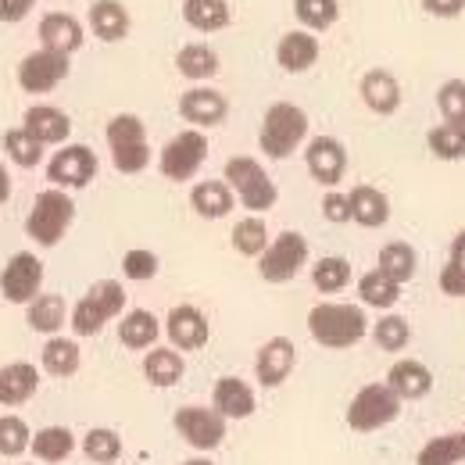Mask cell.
Listing matches in <instances>:
<instances>
[{"label": "cell", "mask_w": 465, "mask_h": 465, "mask_svg": "<svg viewBox=\"0 0 465 465\" xmlns=\"http://www.w3.org/2000/svg\"><path fill=\"white\" fill-rule=\"evenodd\" d=\"M308 333L315 344L330 351H348L358 341L372 333L365 312L358 304H341V301H322L308 312Z\"/></svg>", "instance_id": "1"}, {"label": "cell", "mask_w": 465, "mask_h": 465, "mask_svg": "<svg viewBox=\"0 0 465 465\" xmlns=\"http://www.w3.org/2000/svg\"><path fill=\"white\" fill-rule=\"evenodd\" d=\"M125 308V291L115 280H97L90 291L79 297V304L72 308L68 322H72V333L75 337H97L112 319L122 315Z\"/></svg>", "instance_id": "2"}, {"label": "cell", "mask_w": 465, "mask_h": 465, "mask_svg": "<svg viewBox=\"0 0 465 465\" xmlns=\"http://www.w3.org/2000/svg\"><path fill=\"white\" fill-rule=\"evenodd\" d=\"M223 179H226L230 190H236V201H240L251 215H262V212L276 208V201H280L276 183L269 179V173H265L254 158H247V154L230 158L226 169H223Z\"/></svg>", "instance_id": "3"}, {"label": "cell", "mask_w": 465, "mask_h": 465, "mask_svg": "<svg viewBox=\"0 0 465 465\" xmlns=\"http://www.w3.org/2000/svg\"><path fill=\"white\" fill-rule=\"evenodd\" d=\"M304 136H308V115H304L297 104L280 101V104H272V108L265 112V118H262L258 143H262L265 158L283 162V158H291L293 151L304 143Z\"/></svg>", "instance_id": "4"}, {"label": "cell", "mask_w": 465, "mask_h": 465, "mask_svg": "<svg viewBox=\"0 0 465 465\" xmlns=\"http://www.w3.org/2000/svg\"><path fill=\"white\" fill-rule=\"evenodd\" d=\"M72 219H75L72 197L64 190H58V186H51V190L36 193V201H33V208L25 215V232L40 247H58V240L72 226Z\"/></svg>", "instance_id": "5"}, {"label": "cell", "mask_w": 465, "mask_h": 465, "mask_svg": "<svg viewBox=\"0 0 465 465\" xmlns=\"http://www.w3.org/2000/svg\"><path fill=\"white\" fill-rule=\"evenodd\" d=\"M108 147H112V162L122 175H136L151 165V147H147V125L140 115H115L104 129Z\"/></svg>", "instance_id": "6"}, {"label": "cell", "mask_w": 465, "mask_h": 465, "mask_svg": "<svg viewBox=\"0 0 465 465\" xmlns=\"http://www.w3.org/2000/svg\"><path fill=\"white\" fill-rule=\"evenodd\" d=\"M401 405H405V401H401L387 383H369V387H361V391L351 398L344 419H348V426L354 433H376V430L391 426V422L401 415Z\"/></svg>", "instance_id": "7"}, {"label": "cell", "mask_w": 465, "mask_h": 465, "mask_svg": "<svg viewBox=\"0 0 465 465\" xmlns=\"http://www.w3.org/2000/svg\"><path fill=\"white\" fill-rule=\"evenodd\" d=\"M308 265V240L297 230H283L258 258V276L265 283H291Z\"/></svg>", "instance_id": "8"}, {"label": "cell", "mask_w": 465, "mask_h": 465, "mask_svg": "<svg viewBox=\"0 0 465 465\" xmlns=\"http://www.w3.org/2000/svg\"><path fill=\"white\" fill-rule=\"evenodd\" d=\"M204 158H208V136L201 129H183V133H175L173 140L162 147L158 169L173 183H186V179L197 175V169L204 165Z\"/></svg>", "instance_id": "9"}, {"label": "cell", "mask_w": 465, "mask_h": 465, "mask_svg": "<svg viewBox=\"0 0 465 465\" xmlns=\"http://www.w3.org/2000/svg\"><path fill=\"white\" fill-rule=\"evenodd\" d=\"M175 430L179 437L193 448V451H215L223 440H226V415H219L215 408L204 405H186L175 411Z\"/></svg>", "instance_id": "10"}, {"label": "cell", "mask_w": 465, "mask_h": 465, "mask_svg": "<svg viewBox=\"0 0 465 465\" xmlns=\"http://www.w3.org/2000/svg\"><path fill=\"white\" fill-rule=\"evenodd\" d=\"M40 287H44V262L29 251H18L0 272V293L11 304H33L40 297Z\"/></svg>", "instance_id": "11"}, {"label": "cell", "mask_w": 465, "mask_h": 465, "mask_svg": "<svg viewBox=\"0 0 465 465\" xmlns=\"http://www.w3.org/2000/svg\"><path fill=\"white\" fill-rule=\"evenodd\" d=\"M97 154L86 143H64V151H58L47 165V179L58 190H83L90 179H97Z\"/></svg>", "instance_id": "12"}, {"label": "cell", "mask_w": 465, "mask_h": 465, "mask_svg": "<svg viewBox=\"0 0 465 465\" xmlns=\"http://www.w3.org/2000/svg\"><path fill=\"white\" fill-rule=\"evenodd\" d=\"M68 68H72V64H68V54L40 47V51L25 54L22 64H18V86H22L25 94H47V90H54L61 79L68 75Z\"/></svg>", "instance_id": "13"}, {"label": "cell", "mask_w": 465, "mask_h": 465, "mask_svg": "<svg viewBox=\"0 0 465 465\" xmlns=\"http://www.w3.org/2000/svg\"><path fill=\"white\" fill-rule=\"evenodd\" d=\"M304 165L319 186H337L348 175V151L337 136H315V140H308Z\"/></svg>", "instance_id": "14"}, {"label": "cell", "mask_w": 465, "mask_h": 465, "mask_svg": "<svg viewBox=\"0 0 465 465\" xmlns=\"http://www.w3.org/2000/svg\"><path fill=\"white\" fill-rule=\"evenodd\" d=\"M165 337L173 341L175 351H197L208 344L212 337V326H208V315L193 304H175L165 319Z\"/></svg>", "instance_id": "15"}, {"label": "cell", "mask_w": 465, "mask_h": 465, "mask_svg": "<svg viewBox=\"0 0 465 465\" xmlns=\"http://www.w3.org/2000/svg\"><path fill=\"white\" fill-rule=\"evenodd\" d=\"M230 112V101L219 94V90H208V86H193L179 97V115L186 118L193 129H215L226 122Z\"/></svg>", "instance_id": "16"}, {"label": "cell", "mask_w": 465, "mask_h": 465, "mask_svg": "<svg viewBox=\"0 0 465 465\" xmlns=\"http://www.w3.org/2000/svg\"><path fill=\"white\" fill-rule=\"evenodd\" d=\"M297 365V348H293V341L287 337H272V341H265L262 348H258V358H254V376H258V383L262 387H280L287 376H291V369Z\"/></svg>", "instance_id": "17"}, {"label": "cell", "mask_w": 465, "mask_h": 465, "mask_svg": "<svg viewBox=\"0 0 465 465\" xmlns=\"http://www.w3.org/2000/svg\"><path fill=\"white\" fill-rule=\"evenodd\" d=\"M358 94H361V101H365V108H369L372 115H394V112L401 108V83H398V75L387 72V68L365 72Z\"/></svg>", "instance_id": "18"}, {"label": "cell", "mask_w": 465, "mask_h": 465, "mask_svg": "<svg viewBox=\"0 0 465 465\" xmlns=\"http://www.w3.org/2000/svg\"><path fill=\"white\" fill-rule=\"evenodd\" d=\"M40 391V372L33 361H7L0 365V405H25Z\"/></svg>", "instance_id": "19"}, {"label": "cell", "mask_w": 465, "mask_h": 465, "mask_svg": "<svg viewBox=\"0 0 465 465\" xmlns=\"http://www.w3.org/2000/svg\"><path fill=\"white\" fill-rule=\"evenodd\" d=\"M387 387H391L401 401H422V398L433 391V372H430L422 361H415V358H401V361L391 365Z\"/></svg>", "instance_id": "20"}, {"label": "cell", "mask_w": 465, "mask_h": 465, "mask_svg": "<svg viewBox=\"0 0 465 465\" xmlns=\"http://www.w3.org/2000/svg\"><path fill=\"white\" fill-rule=\"evenodd\" d=\"M83 25H79V18H72V15H64V11H51V15H44L40 18V44L47 47V51H58V54H75L79 47H83Z\"/></svg>", "instance_id": "21"}, {"label": "cell", "mask_w": 465, "mask_h": 465, "mask_svg": "<svg viewBox=\"0 0 465 465\" xmlns=\"http://www.w3.org/2000/svg\"><path fill=\"white\" fill-rule=\"evenodd\" d=\"M319 40L308 33V29H291L280 44H276V61H280V68L283 72H293V75H301V72H308L315 61H319Z\"/></svg>", "instance_id": "22"}, {"label": "cell", "mask_w": 465, "mask_h": 465, "mask_svg": "<svg viewBox=\"0 0 465 465\" xmlns=\"http://www.w3.org/2000/svg\"><path fill=\"white\" fill-rule=\"evenodd\" d=\"M212 408H215L219 415H226V419H251L254 408H258V398H254V391H251L243 380L223 376V380L215 383V391H212Z\"/></svg>", "instance_id": "23"}, {"label": "cell", "mask_w": 465, "mask_h": 465, "mask_svg": "<svg viewBox=\"0 0 465 465\" xmlns=\"http://www.w3.org/2000/svg\"><path fill=\"white\" fill-rule=\"evenodd\" d=\"M348 201H351V219H354L358 226H365V230H380V226L391 223V201H387L383 190L361 183V186L351 190Z\"/></svg>", "instance_id": "24"}, {"label": "cell", "mask_w": 465, "mask_h": 465, "mask_svg": "<svg viewBox=\"0 0 465 465\" xmlns=\"http://www.w3.org/2000/svg\"><path fill=\"white\" fill-rule=\"evenodd\" d=\"M158 337H162V322H158V315L147 312V308H133V312H125L122 322H118V341H122V348H129V351L154 348Z\"/></svg>", "instance_id": "25"}, {"label": "cell", "mask_w": 465, "mask_h": 465, "mask_svg": "<svg viewBox=\"0 0 465 465\" xmlns=\"http://www.w3.org/2000/svg\"><path fill=\"white\" fill-rule=\"evenodd\" d=\"M22 122H25V129H29L44 147H47V143H64L68 133H72V118L64 115L61 108H54V104H33Z\"/></svg>", "instance_id": "26"}, {"label": "cell", "mask_w": 465, "mask_h": 465, "mask_svg": "<svg viewBox=\"0 0 465 465\" xmlns=\"http://www.w3.org/2000/svg\"><path fill=\"white\" fill-rule=\"evenodd\" d=\"M190 208L201 219H226L232 212V190L223 179H204L190 190Z\"/></svg>", "instance_id": "27"}, {"label": "cell", "mask_w": 465, "mask_h": 465, "mask_svg": "<svg viewBox=\"0 0 465 465\" xmlns=\"http://www.w3.org/2000/svg\"><path fill=\"white\" fill-rule=\"evenodd\" d=\"M90 29L97 33V40L118 44L129 33V11L118 0H94L90 4Z\"/></svg>", "instance_id": "28"}, {"label": "cell", "mask_w": 465, "mask_h": 465, "mask_svg": "<svg viewBox=\"0 0 465 465\" xmlns=\"http://www.w3.org/2000/svg\"><path fill=\"white\" fill-rule=\"evenodd\" d=\"M40 361H44V372L58 376V380H68L79 372L83 365V351L72 337H47V344L40 351Z\"/></svg>", "instance_id": "29"}, {"label": "cell", "mask_w": 465, "mask_h": 465, "mask_svg": "<svg viewBox=\"0 0 465 465\" xmlns=\"http://www.w3.org/2000/svg\"><path fill=\"white\" fill-rule=\"evenodd\" d=\"M25 308H29V312H25V322H29L33 333L58 337V330L64 326V315H68L61 293H40V297H36L33 304H25Z\"/></svg>", "instance_id": "30"}, {"label": "cell", "mask_w": 465, "mask_h": 465, "mask_svg": "<svg viewBox=\"0 0 465 465\" xmlns=\"http://www.w3.org/2000/svg\"><path fill=\"white\" fill-rule=\"evenodd\" d=\"M186 372V361L175 348H151L143 354V376L154 383V387H175Z\"/></svg>", "instance_id": "31"}, {"label": "cell", "mask_w": 465, "mask_h": 465, "mask_svg": "<svg viewBox=\"0 0 465 465\" xmlns=\"http://www.w3.org/2000/svg\"><path fill=\"white\" fill-rule=\"evenodd\" d=\"M183 22L197 33H219L230 25L226 0H183Z\"/></svg>", "instance_id": "32"}, {"label": "cell", "mask_w": 465, "mask_h": 465, "mask_svg": "<svg viewBox=\"0 0 465 465\" xmlns=\"http://www.w3.org/2000/svg\"><path fill=\"white\" fill-rule=\"evenodd\" d=\"M380 272L383 276H391L394 283H401L405 287L408 280L415 276V269H419V254L408 247L405 240H391V243H383L380 247Z\"/></svg>", "instance_id": "33"}, {"label": "cell", "mask_w": 465, "mask_h": 465, "mask_svg": "<svg viewBox=\"0 0 465 465\" xmlns=\"http://www.w3.org/2000/svg\"><path fill=\"white\" fill-rule=\"evenodd\" d=\"M40 462H64L75 451V433L68 426H44L40 433H33V448H29Z\"/></svg>", "instance_id": "34"}, {"label": "cell", "mask_w": 465, "mask_h": 465, "mask_svg": "<svg viewBox=\"0 0 465 465\" xmlns=\"http://www.w3.org/2000/svg\"><path fill=\"white\" fill-rule=\"evenodd\" d=\"M358 297H361V304L387 312V308H394L401 301V283H394L391 276H383L380 269H372V272H365L358 280Z\"/></svg>", "instance_id": "35"}, {"label": "cell", "mask_w": 465, "mask_h": 465, "mask_svg": "<svg viewBox=\"0 0 465 465\" xmlns=\"http://www.w3.org/2000/svg\"><path fill=\"white\" fill-rule=\"evenodd\" d=\"M4 151H7V158L18 165V169H36L40 162H44V143L25 129V125H18V129H7L4 133Z\"/></svg>", "instance_id": "36"}, {"label": "cell", "mask_w": 465, "mask_h": 465, "mask_svg": "<svg viewBox=\"0 0 465 465\" xmlns=\"http://www.w3.org/2000/svg\"><path fill=\"white\" fill-rule=\"evenodd\" d=\"M175 68H179V75L201 83V79L219 75V54H215L208 44H186V47L175 54Z\"/></svg>", "instance_id": "37"}, {"label": "cell", "mask_w": 465, "mask_h": 465, "mask_svg": "<svg viewBox=\"0 0 465 465\" xmlns=\"http://www.w3.org/2000/svg\"><path fill=\"white\" fill-rule=\"evenodd\" d=\"M232 251L236 254H243V258H262L265 254V247L272 243V236L265 230V223L258 219V215H247V219H240L236 226H232Z\"/></svg>", "instance_id": "38"}, {"label": "cell", "mask_w": 465, "mask_h": 465, "mask_svg": "<svg viewBox=\"0 0 465 465\" xmlns=\"http://www.w3.org/2000/svg\"><path fill=\"white\" fill-rule=\"evenodd\" d=\"M293 15H297V22L304 29L326 33L341 18V4L337 0H293Z\"/></svg>", "instance_id": "39"}, {"label": "cell", "mask_w": 465, "mask_h": 465, "mask_svg": "<svg viewBox=\"0 0 465 465\" xmlns=\"http://www.w3.org/2000/svg\"><path fill=\"white\" fill-rule=\"evenodd\" d=\"M465 459L462 437L459 433H444L422 444V451L415 455V465H459Z\"/></svg>", "instance_id": "40"}, {"label": "cell", "mask_w": 465, "mask_h": 465, "mask_svg": "<svg viewBox=\"0 0 465 465\" xmlns=\"http://www.w3.org/2000/svg\"><path fill=\"white\" fill-rule=\"evenodd\" d=\"M33 448L29 422L22 415H0V459H18Z\"/></svg>", "instance_id": "41"}, {"label": "cell", "mask_w": 465, "mask_h": 465, "mask_svg": "<svg viewBox=\"0 0 465 465\" xmlns=\"http://www.w3.org/2000/svg\"><path fill=\"white\" fill-rule=\"evenodd\" d=\"M83 455L97 465H115L122 459V437H118L115 430L97 426V430H90L83 437Z\"/></svg>", "instance_id": "42"}, {"label": "cell", "mask_w": 465, "mask_h": 465, "mask_svg": "<svg viewBox=\"0 0 465 465\" xmlns=\"http://www.w3.org/2000/svg\"><path fill=\"white\" fill-rule=\"evenodd\" d=\"M312 283H315L322 293L344 291V287L351 283V262L348 258H341V254L322 258L319 265H312Z\"/></svg>", "instance_id": "43"}, {"label": "cell", "mask_w": 465, "mask_h": 465, "mask_svg": "<svg viewBox=\"0 0 465 465\" xmlns=\"http://www.w3.org/2000/svg\"><path fill=\"white\" fill-rule=\"evenodd\" d=\"M426 147H430V154L440 158V162H462L465 158V136L459 129H451L448 122H444V125H433V129L426 133Z\"/></svg>", "instance_id": "44"}, {"label": "cell", "mask_w": 465, "mask_h": 465, "mask_svg": "<svg viewBox=\"0 0 465 465\" xmlns=\"http://www.w3.org/2000/svg\"><path fill=\"white\" fill-rule=\"evenodd\" d=\"M372 341L380 344V351L398 354V351H405L408 341H411V326H408V319H401V315H383V319L372 326Z\"/></svg>", "instance_id": "45"}, {"label": "cell", "mask_w": 465, "mask_h": 465, "mask_svg": "<svg viewBox=\"0 0 465 465\" xmlns=\"http://www.w3.org/2000/svg\"><path fill=\"white\" fill-rule=\"evenodd\" d=\"M122 276L133 280V283L154 280V276H158V254H154V251H143V247L125 251V254H122Z\"/></svg>", "instance_id": "46"}, {"label": "cell", "mask_w": 465, "mask_h": 465, "mask_svg": "<svg viewBox=\"0 0 465 465\" xmlns=\"http://www.w3.org/2000/svg\"><path fill=\"white\" fill-rule=\"evenodd\" d=\"M437 108L444 122L465 115V79H448L440 90H437Z\"/></svg>", "instance_id": "47"}, {"label": "cell", "mask_w": 465, "mask_h": 465, "mask_svg": "<svg viewBox=\"0 0 465 465\" xmlns=\"http://www.w3.org/2000/svg\"><path fill=\"white\" fill-rule=\"evenodd\" d=\"M322 215L330 219V223H351V201L348 193H337V190H330L326 197H322Z\"/></svg>", "instance_id": "48"}, {"label": "cell", "mask_w": 465, "mask_h": 465, "mask_svg": "<svg viewBox=\"0 0 465 465\" xmlns=\"http://www.w3.org/2000/svg\"><path fill=\"white\" fill-rule=\"evenodd\" d=\"M437 283H440V293H448V297H465V276L451 262L437 272Z\"/></svg>", "instance_id": "49"}, {"label": "cell", "mask_w": 465, "mask_h": 465, "mask_svg": "<svg viewBox=\"0 0 465 465\" xmlns=\"http://www.w3.org/2000/svg\"><path fill=\"white\" fill-rule=\"evenodd\" d=\"M422 11L433 18H459L465 11V0H422Z\"/></svg>", "instance_id": "50"}, {"label": "cell", "mask_w": 465, "mask_h": 465, "mask_svg": "<svg viewBox=\"0 0 465 465\" xmlns=\"http://www.w3.org/2000/svg\"><path fill=\"white\" fill-rule=\"evenodd\" d=\"M36 0H0V22H22Z\"/></svg>", "instance_id": "51"}, {"label": "cell", "mask_w": 465, "mask_h": 465, "mask_svg": "<svg viewBox=\"0 0 465 465\" xmlns=\"http://www.w3.org/2000/svg\"><path fill=\"white\" fill-rule=\"evenodd\" d=\"M448 262H451V265L465 276V230L451 240V258H448Z\"/></svg>", "instance_id": "52"}, {"label": "cell", "mask_w": 465, "mask_h": 465, "mask_svg": "<svg viewBox=\"0 0 465 465\" xmlns=\"http://www.w3.org/2000/svg\"><path fill=\"white\" fill-rule=\"evenodd\" d=\"M7 197H11V175L0 165V204H7Z\"/></svg>", "instance_id": "53"}, {"label": "cell", "mask_w": 465, "mask_h": 465, "mask_svg": "<svg viewBox=\"0 0 465 465\" xmlns=\"http://www.w3.org/2000/svg\"><path fill=\"white\" fill-rule=\"evenodd\" d=\"M448 125H451V129H459V133H462V136H465V115L451 118V122H448Z\"/></svg>", "instance_id": "54"}, {"label": "cell", "mask_w": 465, "mask_h": 465, "mask_svg": "<svg viewBox=\"0 0 465 465\" xmlns=\"http://www.w3.org/2000/svg\"><path fill=\"white\" fill-rule=\"evenodd\" d=\"M183 465H212L208 459H190V462H183Z\"/></svg>", "instance_id": "55"}, {"label": "cell", "mask_w": 465, "mask_h": 465, "mask_svg": "<svg viewBox=\"0 0 465 465\" xmlns=\"http://www.w3.org/2000/svg\"><path fill=\"white\" fill-rule=\"evenodd\" d=\"M459 437H462V448H465V430H462V433H459Z\"/></svg>", "instance_id": "56"}]
</instances>
